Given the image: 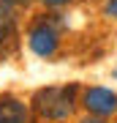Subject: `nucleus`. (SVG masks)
Returning a JSON list of instances; mask_svg holds the SVG:
<instances>
[{
	"label": "nucleus",
	"mask_w": 117,
	"mask_h": 123,
	"mask_svg": "<svg viewBox=\"0 0 117 123\" xmlns=\"http://www.w3.org/2000/svg\"><path fill=\"white\" fill-rule=\"evenodd\" d=\"M33 112L44 120L63 123L76 112L79 107V85H49V88H38L30 98Z\"/></svg>",
	"instance_id": "1"
},
{
	"label": "nucleus",
	"mask_w": 117,
	"mask_h": 123,
	"mask_svg": "<svg viewBox=\"0 0 117 123\" xmlns=\"http://www.w3.org/2000/svg\"><path fill=\"white\" fill-rule=\"evenodd\" d=\"M55 17L57 14H46L38 22H33L30 30H27V47H30V52L44 57V60L55 57L60 52V44H63V33H60V25H57Z\"/></svg>",
	"instance_id": "2"
},
{
	"label": "nucleus",
	"mask_w": 117,
	"mask_h": 123,
	"mask_svg": "<svg viewBox=\"0 0 117 123\" xmlns=\"http://www.w3.org/2000/svg\"><path fill=\"white\" fill-rule=\"evenodd\" d=\"M79 104L84 107L87 115H95V118H114L117 115V90L104 88V85H93L84 88L79 96Z\"/></svg>",
	"instance_id": "3"
},
{
	"label": "nucleus",
	"mask_w": 117,
	"mask_h": 123,
	"mask_svg": "<svg viewBox=\"0 0 117 123\" xmlns=\"http://www.w3.org/2000/svg\"><path fill=\"white\" fill-rule=\"evenodd\" d=\"M30 110L33 107L14 93L0 96V123H30Z\"/></svg>",
	"instance_id": "4"
},
{
	"label": "nucleus",
	"mask_w": 117,
	"mask_h": 123,
	"mask_svg": "<svg viewBox=\"0 0 117 123\" xmlns=\"http://www.w3.org/2000/svg\"><path fill=\"white\" fill-rule=\"evenodd\" d=\"M17 25H19L17 8L0 0V44H3V41H11L14 36H17Z\"/></svg>",
	"instance_id": "5"
},
{
	"label": "nucleus",
	"mask_w": 117,
	"mask_h": 123,
	"mask_svg": "<svg viewBox=\"0 0 117 123\" xmlns=\"http://www.w3.org/2000/svg\"><path fill=\"white\" fill-rule=\"evenodd\" d=\"M38 3L44 6V8H49V11H60V8H65V6H71L74 0H38Z\"/></svg>",
	"instance_id": "6"
},
{
	"label": "nucleus",
	"mask_w": 117,
	"mask_h": 123,
	"mask_svg": "<svg viewBox=\"0 0 117 123\" xmlns=\"http://www.w3.org/2000/svg\"><path fill=\"white\" fill-rule=\"evenodd\" d=\"M104 14L117 22V0H106V3H104Z\"/></svg>",
	"instance_id": "7"
},
{
	"label": "nucleus",
	"mask_w": 117,
	"mask_h": 123,
	"mask_svg": "<svg viewBox=\"0 0 117 123\" xmlns=\"http://www.w3.org/2000/svg\"><path fill=\"white\" fill-rule=\"evenodd\" d=\"M79 123H109V120H106V118H95V115H84Z\"/></svg>",
	"instance_id": "8"
},
{
	"label": "nucleus",
	"mask_w": 117,
	"mask_h": 123,
	"mask_svg": "<svg viewBox=\"0 0 117 123\" xmlns=\"http://www.w3.org/2000/svg\"><path fill=\"white\" fill-rule=\"evenodd\" d=\"M3 3H8V6H14V8H22V6L33 3V0H3Z\"/></svg>",
	"instance_id": "9"
},
{
	"label": "nucleus",
	"mask_w": 117,
	"mask_h": 123,
	"mask_svg": "<svg viewBox=\"0 0 117 123\" xmlns=\"http://www.w3.org/2000/svg\"><path fill=\"white\" fill-rule=\"evenodd\" d=\"M114 77H117V71H114Z\"/></svg>",
	"instance_id": "10"
},
{
	"label": "nucleus",
	"mask_w": 117,
	"mask_h": 123,
	"mask_svg": "<svg viewBox=\"0 0 117 123\" xmlns=\"http://www.w3.org/2000/svg\"><path fill=\"white\" fill-rule=\"evenodd\" d=\"M114 123H117V120H114Z\"/></svg>",
	"instance_id": "11"
}]
</instances>
